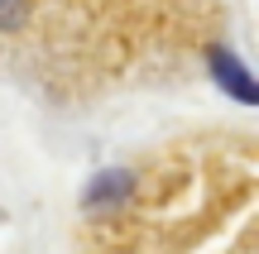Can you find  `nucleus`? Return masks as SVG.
Listing matches in <instances>:
<instances>
[{"mask_svg":"<svg viewBox=\"0 0 259 254\" xmlns=\"http://www.w3.org/2000/svg\"><path fill=\"white\" fill-rule=\"evenodd\" d=\"M211 67H216V77L231 86V96H235V101L254 106V77L245 72L240 63H235V53H231V48H216V53H211Z\"/></svg>","mask_w":259,"mask_h":254,"instance_id":"nucleus-1","label":"nucleus"}]
</instances>
